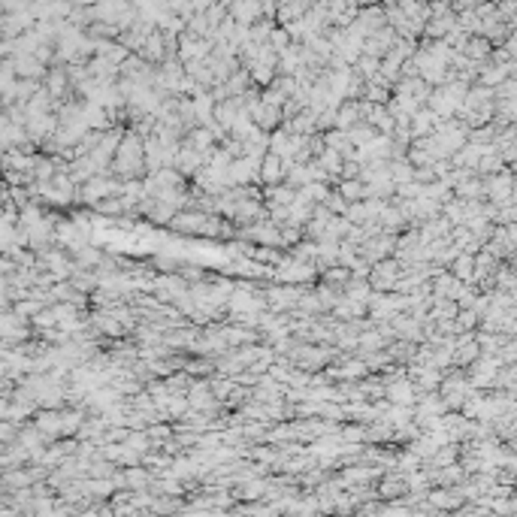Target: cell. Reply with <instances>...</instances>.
I'll list each match as a JSON object with an SVG mask.
<instances>
[{"instance_id":"obj_1","label":"cell","mask_w":517,"mask_h":517,"mask_svg":"<svg viewBox=\"0 0 517 517\" xmlns=\"http://www.w3.org/2000/svg\"><path fill=\"white\" fill-rule=\"evenodd\" d=\"M113 172L118 179H143L146 164H143V136L134 134L130 127H125V134L118 139V148L113 155Z\"/></svg>"},{"instance_id":"obj_2","label":"cell","mask_w":517,"mask_h":517,"mask_svg":"<svg viewBox=\"0 0 517 517\" xmlns=\"http://www.w3.org/2000/svg\"><path fill=\"white\" fill-rule=\"evenodd\" d=\"M272 281L279 285H300V288H309L312 281L318 279V269L315 263H306V260H297V257H281V263H276L269 272Z\"/></svg>"},{"instance_id":"obj_3","label":"cell","mask_w":517,"mask_h":517,"mask_svg":"<svg viewBox=\"0 0 517 517\" xmlns=\"http://www.w3.org/2000/svg\"><path fill=\"white\" fill-rule=\"evenodd\" d=\"M185 397H188L191 409H197V411H206V414H218L221 411V402L215 400V393H212L206 375H203V378H191Z\"/></svg>"},{"instance_id":"obj_4","label":"cell","mask_w":517,"mask_h":517,"mask_svg":"<svg viewBox=\"0 0 517 517\" xmlns=\"http://www.w3.org/2000/svg\"><path fill=\"white\" fill-rule=\"evenodd\" d=\"M384 400L397 402V405H414V400H418V388L411 384L409 375H402V378L384 384Z\"/></svg>"},{"instance_id":"obj_5","label":"cell","mask_w":517,"mask_h":517,"mask_svg":"<svg viewBox=\"0 0 517 517\" xmlns=\"http://www.w3.org/2000/svg\"><path fill=\"white\" fill-rule=\"evenodd\" d=\"M281 179H285V164H281V158L276 155V151H263L260 170H257V181H260V185H279Z\"/></svg>"},{"instance_id":"obj_6","label":"cell","mask_w":517,"mask_h":517,"mask_svg":"<svg viewBox=\"0 0 517 517\" xmlns=\"http://www.w3.org/2000/svg\"><path fill=\"white\" fill-rule=\"evenodd\" d=\"M136 55L143 58V60H148L151 67H158L160 60L167 58V46H164V34H160V27H155L151 34L143 39V46L136 49Z\"/></svg>"},{"instance_id":"obj_7","label":"cell","mask_w":517,"mask_h":517,"mask_svg":"<svg viewBox=\"0 0 517 517\" xmlns=\"http://www.w3.org/2000/svg\"><path fill=\"white\" fill-rule=\"evenodd\" d=\"M375 221L381 224L384 233H402L405 227H409V221H405V215L400 212V206H397V200H393V197L384 203V209L375 215Z\"/></svg>"},{"instance_id":"obj_8","label":"cell","mask_w":517,"mask_h":517,"mask_svg":"<svg viewBox=\"0 0 517 517\" xmlns=\"http://www.w3.org/2000/svg\"><path fill=\"white\" fill-rule=\"evenodd\" d=\"M239 106H242V97L218 100V103L212 106V121H215V125H218L221 130H227V134H230V125H233V118H236Z\"/></svg>"},{"instance_id":"obj_9","label":"cell","mask_w":517,"mask_h":517,"mask_svg":"<svg viewBox=\"0 0 517 517\" xmlns=\"http://www.w3.org/2000/svg\"><path fill=\"white\" fill-rule=\"evenodd\" d=\"M227 13L236 18L239 25H251V22H257V18H263L260 0H233V4L227 6Z\"/></svg>"},{"instance_id":"obj_10","label":"cell","mask_w":517,"mask_h":517,"mask_svg":"<svg viewBox=\"0 0 517 517\" xmlns=\"http://www.w3.org/2000/svg\"><path fill=\"white\" fill-rule=\"evenodd\" d=\"M435 121H439V115H435L433 109L421 106L418 113H414V115L409 118V134H411V139H418V136H430V134H433V127H435Z\"/></svg>"},{"instance_id":"obj_11","label":"cell","mask_w":517,"mask_h":517,"mask_svg":"<svg viewBox=\"0 0 517 517\" xmlns=\"http://www.w3.org/2000/svg\"><path fill=\"white\" fill-rule=\"evenodd\" d=\"M427 499H430V505L433 509H445V511H451V509H457V505L463 502V496L457 493V487H430L427 490Z\"/></svg>"},{"instance_id":"obj_12","label":"cell","mask_w":517,"mask_h":517,"mask_svg":"<svg viewBox=\"0 0 517 517\" xmlns=\"http://www.w3.org/2000/svg\"><path fill=\"white\" fill-rule=\"evenodd\" d=\"M333 188H336L348 203H357V200L369 197V188H366V181H363V179H336V185H333Z\"/></svg>"},{"instance_id":"obj_13","label":"cell","mask_w":517,"mask_h":517,"mask_svg":"<svg viewBox=\"0 0 517 517\" xmlns=\"http://www.w3.org/2000/svg\"><path fill=\"white\" fill-rule=\"evenodd\" d=\"M345 136H348V143L354 146V148H363V146H369L375 136H378V130H375L369 121H354V125L345 130Z\"/></svg>"},{"instance_id":"obj_14","label":"cell","mask_w":517,"mask_h":517,"mask_svg":"<svg viewBox=\"0 0 517 517\" xmlns=\"http://www.w3.org/2000/svg\"><path fill=\"white\" fill-rule=\"evenodd\" d=\"M315 160L321 164V170H324V172H327V176L333 179V185H336L339 170H342V164H345V158L339 155L336 148H327V146H324V151H321V155H315Z\"/></svg>"},{"instance_id":"obj_15","label":"cell","mask_w":517,"mask_h":517,"mask_svg":"<svg viewBox=\"0 0 517 517\" xmlns=\"http://www.w3.org/2000/svg\"><path fill=\"white\" fill-rule=\"evenodd\" d=\"M348 279H351V269L342 267V263H330V267L321 269V281H324V285H333V288H339V291H345Z\"/></svg>"},{"instance_id":"obj_16","label":"cell","mask_w":517,"mask_h":517,"mask_svg":"<svg viewBox=\"0 0 517 517\" xmlns=\"http://www.w3.org/2000/svg\"><path fill=\"white\" fill-rule=\"evenodd\" d=\"M354 121H360L357 100H342V103L336 106V127H339V130H348Z\"/></svg>"},{"instance_id":"obj_17","label":"cell","mask_w":517,"mask_h":517,"mask_svg":"<svg viewBox=\"0 0 517 517\" xmlns=\"http://www.w3.org/2000/svg\"><path fill=\"white\" fill-rule=\"evenodd\" d=\"M248 76H251V85L267 88V85H269L279 73H276V67H272V64H263V60H255V64L248 67Z\"/></svg>"},{"instance_id":"obj_18","label":"cell","mask_w":517,"mask_h":517,"mask_svg":"<svg viewBox=\"0 0 517 517\" xmlns=\"http://www.w3.org/2000/svg\"><path fill=\"white\" fill-rule=\"evenodd\" d=\"M94 212H97V215L118 218V215H125V203H121V197H103V200L94 203Z\"/></svg>"},{"instance_id":"obj_19","label":"cell","mask_w":517,"mask_h":517,"mask_svg":"<svg viewBox=\"0 0 517 517\" xmlns=\"http://www.w3.org/2000/svg\"><path fill=\"white\" fill-rule=\"evenodd\" d=\"M478 312L475 309H457V315H454V324H457V333H472L478 327Z\"/></svg>"},{"instance_id":"obj_20","label":"cell","mask_w":517,"mask_h":517,"mask_svg":"<svg viewBox=\"0 0 517 517\" xmlns=\"http://www.w3.org/2000/svg\"><path fill=\"white\" fill-rule=\"evenodd\" d=\"M267 46L272 49V52H281V49H285V46H291V34L285 30V25H272V27H269Z\"/></svg>"},{"instance_id":"obj_21","label":"cell","mask_w":517,"mask_h":517,"mask_svg":"<svg viewBox=\"0 0 517 517\" xmlns=\"http://www.w3.org/2000/svg\"><path fill=\"white\" fill-rule=\"evenodd\" d=\"M339 435H342V442H357V445H363L366 442V423H345V427H339Z\"/></svg>"},{"instance_id":"obj_22","label":"cell","mask_w":517,"mask_h":517,"mask_svg":"<svg viewBox=\"0 0 517 517\" xmlns=\"http://www.w3.org/2000/svg\"><path fill=\"white\" fill-rule=\"evenodd\" d=\"M324 206H327L333 215H345V209H348V200H345L336 188H330V194H327V200H324Z\"/></svg>"},{"instance_id":"obj_23","label":"cell","mask_w":517,"mask_h":517,"mask_svg":"<svg viewBox=\"0 0 517 517\" xmlns=\"http://www.w3.org/2000/svg\"><path fill=\"white\" fill-rule=\"evenodd\" d=\"M37 427L46 430V433H60V414L58 411H43L39 414V421H37Z\"/></svg>"},{"instance_id":"obj_24","label":"cell","mask_w":517,"mask_h":517,"mask_svg":"<svg viewBox=\"0 0 517 517\" xmlns=\"http://www.w3.org/2000/svg\"><path fill=\"white\" fill-rule=\"evenodd\" d=\"M360 170H363L360 160H345L339 170V179H360Z\"/></svg>"},{"instance_id":"obj_25","label":"cell","mask_w":517,"mask_h":517,"mask_svg":"<svg viewBox=\"0 0 517 517\" xmlns=\"http://www.w3.org/2000/svg\"><path fill=\"white\" fill-rule=\"evenodd\" d=\"M414 181H421V185H427V181H433L435 179V172H433V167L427 164V167H414V176H411Z\"/></svg>"},{"instance_id":"obj_26","label":"cell","mask_w":517,"mask_h":517,"mask_svg":"<svg viewBox=\"0 0 517 517\" xmlns=\"http://www.w3.org/2000/svg\"><path fill=\"white\" fill-rule=\"evenodd\" d=\"M13 435H15L13 423H0V439H13Z\"/></svg>"}]
</instances>
